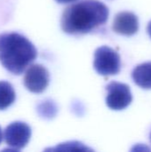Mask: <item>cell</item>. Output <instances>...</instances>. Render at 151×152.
<instances>
[{
  "mask_svg": "<svg viewBox=\"0 0 151 152\" xmlns=\"http://www.w3.org/2000/svg\"><path fill=\"white\" fill-rule=\"evenodd\" d=\"M109 8L97 0H85L69 5L62 13L61 25L68 34H85L104 24Z\"/></svg>",
  "mask_w": 151,
  "mask_h": 152,
  "instance_id": "1",
  "label": "cell"
},
{
  "mask_svg": "<svg viewBox=\"0 0 151 152\" xmlns=\"http://www.w3.org/2000/svg\"><path fill=\"white\" fill-rule=\"evenodd\" d=\"M34 45L18 33L0 35V62L14 75H20L36 58Z\"/></svg>",
  "mask_w": 151,
  "mask_h": 152,
  "instance_id": "2",
  "label": "cell"
},
{
  "mask_svg": "<svg viewBox=\"0 0 151 152\" xmlns=\"http://www.w3.org/2000/svg\"><path fill=\"white\" fill-rule=\"evenodd\" d=\"M93 66L102 76L117 75L120 71L121 61L118 53L109 46H101L94 53Z\"/></svg>",
  "mask_w": 151,
  "mask_h": 152,
  "instance_id": "3",
  "label": "cell"
},
{
  "mask_svg": "<svg viewBox=\"0 0 151 152\" xmlns=\"http://www.w3.org/2000/svg\"><path fill=\"white\" fill-rule=\"evenodd\" d=\"M31 137V129L24 122L16 121L6 126L4 133V138L8 146L12 151L23 149L29 142Z\"/></svg>",
  "mask_w": 151,
  "mask_h": 152,
  "instance_id": "4",
  "label": "cell"
},
{
  "mask_svg": "<svg viewBox=\"0 0 151 152\" xmlns=\"http://www.w3.org/2000/svg\"><path fill=\"white\" fill-rule=\"evenodd\" d=\"M106 89L108 91L106 104L111 110H124L132 102L133 96L128 86L118 82H111Z\"/></svg>",
  "mask_w": 151,
  "mask_h": 152,
  "instance_id": "5",
  "label": "cell"
},
{
  "mask_svg": "<svg viewBox=\"0 0 151 152\" xmlns=\"http://www.w3.org/2000/svg\"><path fill=\"white\" fill-rule=\"evenodd\" d=\"M49 85V72L40 64H33L28 68L24 76V86L31 93L40 94Z\"/></svg>",
  "mask_w": 151,
  "mask_h": 152,
  "instance_id": "6",
  "label": "cell"
},
{
  "mask_svg": "<svg viewBox=\"0 0 151 152\" xmlns=\"http://www.w3.org/2000/svg\"><path fill=\"white\" fill-rule=\"evenodd\" d=\"M113 29L120 35L133 36L139 29L138 17L131 12H119L114 19Z\"/></svg>",
  "mask_w": 151,
  "mask_h": 152,
  "instance_id": "7",
  "label": "cell"
},
{
  "mask_svg": "<svg viewBox=\"0 0 151 152\" xmlns=\"http://www.w3.org/2000/svg\"><path fill=\"white\" fill-rule=\"evenodd\" d=\"M134 83L142 88L151 89V62H146L134 68L132 73Z\"/></svg>",
  "mask_w": 151,
  "mask_h": 152,
  "instance_id": "8",
  "label": "cell"
},
{
  "mask_svg": "<svg viewBox=\"0 0 151 152\" xmlns=\"http://www.w3.org/2000/svg\"><path fill=\"white\" fill-rule=\"evenodd\" d=\"M16 94L12 86L6 81H0V110L9 108L15 101Z\"/></svg>",
  "mask_w": 151,
  "mask_h": 152,
  "instance_id": "9",
  "label": "cell"
},
{
  "mask_svg": "<svg viewBox=\"0 0 151 152\" xmlns=\"http://www.w3.org/2000/svg\"><path fill=\"white\" fill-rule=\"evenodd\" d=\"M58 3L60 4H68V3H71V2H74L76 0H56Z\"/></svg>",
  "mask_w": 151,
  "mask_h": 152,
  "instance_id": "10",
  "label": "cell"
},
{
  "mask_svg": "<svg viewBox=\"0 0 151 152\" xmlns=\"http://www.w3.org/2000/svg\"><path fill=\"white\" fill-rule=\"evenodd\" d=\"M148 33H149V35L151 37V21L149 23V25H148Z\"/></svg>",
  "mask_w": 151,
  "mask_h": 152,
  "instance_id": "11",
  "label": "cell"
},
{
  "mask_svg": "<svg viewBox=\"0 0 151 152\" xmlns=\"http://www.w3.org/2000/svg\"><path fill=\"white\" fill-rule=\"evenodd\" d=\"M3 138H4V135H3L2 129H1V127H0V143H1V142H2V141H3Z\"/></svg>",
  "mask_w": 151,
  "mask_h": 152,
  "instance_id": "12",
  "label": "cell"
},
{
  "mask_svg": "<svg viewBox=\"0 0 151 152\" xmlns=\"http://www.w3.org/2000/svg\"><path fill=\"white\" fill-rule=\"evenodd\" d=\"M150 142H151V132H150Z\"/></svg>",
  "mask_w": 151,
  "mask_h": 152,
  "instance_id": "13",
  "label": "cell"
}]
</instances>
